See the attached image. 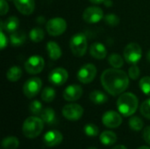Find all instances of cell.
<instances>
[{
  "label": "cell",
  "instance_id": "cell-35",
  "mask_svg": "<svg viewBox=\"0 0 150 149\" xmlns=\"http://www.w3.org/2000/svg\"><path fill=\"white\" fill-rule=\"evenodd\" d=\"M141 75V70L139 68V67L135 64V65H132L129 69H128V76L133 79V80H136L140 77Z\"/></svg>",
  "mask_w": 150,
  "mask_h": 149
},
{
  "label": "cell",
  "instance_id": "cell-43",
  "mask_svg": "<svg viewBox=\"0 0 150 149\" xmlns=\"http://www.w3.org/2000/svg\"><path fill=\"white\" fill-rule=\"evenodd\" d=\"M147 59L149 60V61L150 62V50L149 51V53H148V54H147Z\"/></svg>",
  "mask_w": 150,
  "mask_h": 149
},
{
  "label": "cell",
  "instance_id": "cell-9",
  "mask_svg": "<svg viewBox=\"0 0 150 149\" xmlns=\"http://www.w3.org/2000/svg\"><path fill=\"white\" fill-rule=\"evenodd\" d=\"M76 76L80 83L84 84L90 83L97 76V68L91 63H87L80 68Z\"/></svg>",
  "mask_w": 150,
  "mask_h": 149
},
{
  "label": "cell",
  "instance_id": "cell-32",
  "mask_svg": "<svg viewBox=\"0 0 150 149\" xmlns=\"http://www.w3.org/2000/svg\"><path fill=\"white\" fill-rule=\"evenodd\" d=\"M30 112L34 115H39L42 112V105L39 100H33L29 105Z\"/></svg>",
  "mask_w": 150,
  "mask_h": 149
},
{
  "label": "cell",
  "instance_id": "cell-15",
  "mask_svg": "<svg viewBox=\"0 0 150 149\" xmlns=\"http://www.w3.org/2000/svg\"><path fill=\"white\" fill-rule=\"evenodd\" d=\"M63 140L62 134L56 130H52L45 133L43 137V142L47 147L53 148L60 145Z\"/></svg>",
  "mask_w": 150,
  "mask_h": 149
},
{
  "label": "cell",
  "instance_id": "cell-23",
  "mask_svg": "<svg viewBox=\"0 0 150 149\" xmlns=\"http://www.w3.org/2000/svg\"><path fill=\"white\" fill-rule=\"evenodd\" d=\"M90 99L95 105H103L108 100V97L101 90H94L90 94Z\"/></svg>",
  "mask_w": 150,
  "mask_h": 149
},
{
  "label": "cell",
  "instance_id": "cell-16",
  "mask_svg": "<svg viewBox=\"0 0 150 149\" xmlns=\"http://www.w3.org/2000/svg\"><path fill=\"white\" fill-rule=\"evenodd\" d=\"M13 2L17 10L24 15H30L34 11V0H13Z\"/></svg>",
  "mask_w": 150,
  "mask_h": 149
},
{
  "label": "cell",
  "instance_id": "cell-6",
  "mask_svg": "<svg viewBox=\"0 0 150 149\" xmlns=\"http://www.w3.org/2000/svg\"><path fill=\"white\" fill-rule=\"evenodd\" d=\"M47 32L51 36H60L67 29V22L62 18H53L47 22Z\"/></svg>",
  "mask_w": 150,
  "mask_h": 149
},
{
  "label": "cell",
  "instance_id": "cell-34",
  "mask_svg": "<svg viewBox=\"0 0 150 149\" xmlns=\"http://www.w3.org/2000/svg\"><path fill=\"white\" fill-rule=\"evenodd\" d=\"M141 113L146 119H150V98L145 100L141 105Z\"/></svg>",
  "mask_w": 150,
  "mask_h": 149
},
{
  "label": "cell",
  "instance_id": "cell-2",
  "mask_svg": "<svg viewBox=\"0 0 150 149\" xmlns=\"http://www.w3.org/2000/svg\"><path fill=\"white\" fill-rule=\"evenodd\" d=\"M139 101L137 97L130 92L122 93L117 100V108L120 114L125 117L132 116L137 110Z\"/></svg>",
  "mask_w": 150,
  "mask_h": 149
},
{
  "label": "cell",
  "instance_id": "cell-10",
  "mask_svg": "<svg viewBox=\"0 0 150 149\" xmlns=\"http://www.w3.org/2000/svg\"><path fill=\"white\" fill-rule=\"evenodd\" d=\"M105 18L104 11L101 8L97 6H90L83 12V18L89 24H96Z\"/></svg>",
  "mask_w": 150,
  "mask_h": 149
},
{
  "label": "cell",
  "instance_id": "cell-24",
  "mask_svg": "<svg viewBox=\"0 0 150 149\" xmlns=\"http://www.w3.org/2000/svg\"><path fill=\"white\" fill-rule=\"evenodd\" d=\"M22 76V70L18 66H13L6 73V78L10 82H17L20 79Z\"/></svg>",
  "mask_w": 150,
  "mask_h": 149
},
{
  "label": "cell",
  "instance_id": "cell-3",
  "mask_svg": "<svg viewBox=\"0 0 150 149\" xmlns=\"http://www.w3.org/2000/svg\"><path fill=\"white\" fill-rule=\"evenodd\" d=\"M44 127V122L41 119L32 116L27 118L23 124L22 131L24 135L28 139H34L38 137Z\"/></svg>",
  "mask_w": 150,
  "mask_h": 149
},
{
  "label": "cell",
  "instance_id": "cell-30",
  "mask_svg": "<svg viewBox=\"0 0 150 149\" xmlns=\"http://www.w3.org/2000/svg\"><path fill=\"white\" fill-rule=\"evenodd\" d=\"M83 131L85 133V134L89 137H96L98 134L99 129L98 127L92 123H89L86 124L83 127Z\"/></svg>",
  "mask_w": 150,
  "mask_h": 149
},
{
  "label": "cell",
  "instance_id": "cell-39",
  "mask_svg": "<svg viewBox=\"0 0 150 149\" xmlns=\"http://www.w3.org/2000/svg\"><path fill=\"white\" fill-rule=\"evenodd\" d=\"M105 0H90V2H91L92 4H102L104 3Z\"/></svg>",
  "mask_w": 150,
  "mask_h": 149
},
{
  "label": "cell",
  "instance_id": "cell-20",
  "mask_svg": "<svg viewBox=\"0 0 150 149\" xmlns=\"http://www.w3.org/2000/svg\"><path fill=\"white\" fill-rule=\"evenodd\" d=\"M40 119L43 120V122L48 126H53L56 123L57 119H56V115H55V112L50 108H45L42 112L40 113Z\"/></svg>",
  "mask_w": 150,
  "mask_h": 149
},
{
  "label": "cell",
  "instance_id": "cell-7",
  "mask_svg": "<svg viewBox=\"0 0 150 149\" xmlns=\"http://www.w3.org/2000/svg\"><path fill=\"white\" fill-rule=\"evenodd\" d=\"M45 66L44 59L40 55H32L25 62V69L30 75L40 74Z\"/></svg>",
  "mask_w": 150,
  "mask_h": 149
},
{
  "label": "cell",
  "instance_id": "cell-21",
  "mask_svg": "<svg viewBox=\"0 0 150 149\" xmlns=\"http://www.w3.org/2000/svg\"><path fill=\"white\" fill-rule=\"evenodd\" d=\"M26 40V35L23 31H15L10 36L11 44L14 47H19L25 43Z\"/></svg>",
  "mask_w": 150,
  "mask_h": 149
},
{
  "label": "cell",
  "instance_id": "cell-42",
  "mask_svg": "<svg viewBox=\"0 0 150 149\" xmlns=\"http://www.w3.org/2000/svg\"><path fill=\"white\" fill-rule=\"evenodd\" d=\"M137 149H150V148L148 147V146H142V147H141V148H139Z\"/></svg>",
  "mask_w": 150,
  "mask_h": 149
},
{
  "label": "cell",
  "instance_id": "cell-41",
  "mask_svg": "<svg viewBox=\"0 0 150 149\" xmlns=\"http://www.w3.org/2000/svg\"><path fill=\"white\" fill-rule=\"evenodd\" d=\"M112 149H127L125 146H123V145H119V146H116V147H114Z\"/></svg>",
  "mask_w": 150,
  "mask_h": 149
},
{
  "label": "cell",
  "instance_id": "cell-36",
  "mask_svg": "<svg viewBox=\"0 0 150 149\" xmlns=\"http://www.w3.org/2000/svg\"><path fill=\"white\" fill-rule=\"evenodd\" d=\"M9 11V5L6 0H0V13L1 16H4Z\"/></svg>",
  "mask_w": 150,
  "mask_h": 149
},
{
  "label": "cell",
  "instance_id": "cell-37",
  "mask_svg": "<svg viewBox=\"0 0 150 149\" xmlns=\"http://www.w3.org/2000/svg\"><path fill=\"white\" fill-rule=\"evenodd\" d=\"M8 44L7 37L5 36V33L4 32V30H1L0 32V48L3 50Z\"/></svg>",
  "mask_w": 150,
  "mask_h": 149
},
{
  "label": "cell",
  "instance_id": "cell-17",
  "mask_svg": "<svg viewBox=\"0 0 150 149\" xmlns=\"http://www.w3.org/2000/svg\"><path fill=\"white\" fill-rule=\"evenodd\" d=\"M91 55L98 60H103L106 57L107 51L105 45L101 42H94L90 47Z\"/></svg>",
  "mask_w": 150,
  "mask_h": 149
},
{
  "label": "cell",
  "instance_id": "cell-12",
  "mask_svg": "<svg viewBox=\"0 0 150 149\" xmlns=\"http://www.w3.org/2000/svg\"><path fill=\"white\" fill-rule=\"evenodd\" d=\"M69 78L68 71L63 68H56L53 69L48 75V81L56 86L63 85Z\"/></svg>",
  "mask_w": 150,
  "mask_h": 149
},
{
  "label": "cell",
  "instance_id": "cell-14",
  "mask_svg": "<svg viewBox=\"0 0 150 149\" xmlns=\"http://www.w3.org/2000/svg\"><path fill=\"white\" fill-rule=\"evenodd\" d=\"M83 95V88L77 84H71L68 86L63 91V98L69 102L78 100Z\"/></svg>",
  "mask_w": 150,
  "mask_h": 149
},
{
  "label": "cell",
  "instance_id": "cell-11",
  "mask_svg": "<svg viewBox=\"0 0 150 149\" xmlns=\"http://www.w3.org/2000/svg\"><path fill=\"white\" fill-rule=\"evenodd\" d=\"M83 114V109L78 104H69L62 108V115L68 120H78L82 118Z\"/></svg>",
  "mask_w": 150,
  "mask_h": 149
},
{
  "label": "cell",
  "instance_id": "cell-26",
  "mask_svg": "<svg viewBox=\"0 0 150 149\" xmlns=\"http://www.w3.org/2000/svg\"><path fill=\"white\" fill-rule=\"evenodd\" d=\"M44 36H45V32L40 27H34L29 32V37L31 40L35 43L40 42L44 39Z\"/></svg>",
  "mask_w": 150,
  "mask_h": 149
},
{
  "label": "cell",
  "instance_id": "cell-38",
  "mask_svg": "<svg viewBox=\"0 0 150 149\" xmlns=\"http://www.w3.org/2000/svg\"><path fill=\"white\" fill-rule=\"evenodd\" d=\"M143 139L146 143L150 145V126H147L143 131Z\"/></svg>",
  "mask_w": 150,
  "mask_h": 149
},
{
  "label": "cell",
  "instance_id": "cell-8",
  "mask_svg": "<svg viewBox=\"0 0 150 149\" xmlns=\"http://www.w3.org/2000/svg\"><path fill=\"white\" fill-rule=\"evenodd\" d=\"M42 81L39 77H31L25 81L23 85V92L28 98H33L40 91Z\"/></svg>",
  "mask_w": 150,
  "mask_h": 149
},
{
  "label": "cell",
  "instance_id": "cell-1",
  "mask_svg": "<svg viewBox=\"0 0 150 149\" xmlns=\"http://www.w3.org/2000/svg\"><path fill=\"white\" fill-rule=\"evenodd\" d=\"M101 83L104 89L112 96L124 93L129 85V78L127 73L120 68H108L101 75Z\"/></svg>",
  "mask_w": 150,
  "mask_h": 149
},
{
  "label": "cell",
  "instance_id": "cell-4",
  "mask_svg": "<svg viewBox=\"0 0 150 149\" xmlns=\"http://www.w3.org/2000/svg\"><path fill=\"white\" fill-rule=\"evenodd\" d=\"M69 47L75 56L82 57L84 55L88 47V41L85 34L82 32L74 34L69 40Z\"/></svg>",
  "mask_w": 150,
  "mask_h": 149
},
{
  "label": "cell",
  "instance_id": "cell-33",
  "mask_svg": "<svg viewBox=\"0 0 150 149\" xmlns=\"http://www.w3.org/2000/svg\"><path fill=\"white\" fill-rule=\"evenodd\" d=\"M105 21L106 22V24H108L109 25H112V26H115L117 25L120 24V18L114 14V13H109L107 15L105 16Z\"/></svg>",
  "mask_w": 150,
  "mask_h": 149
},
{
  "label": "cell",
  "instance_id": "cell-44",
  "mask_svg": "<svg viewBox=\"0 0 150 149\" xmlns=\"http://www.w3.org/2000/svg\"><path fill=\"white\" fill-rule=\"evenodd\" d=\"M88 149H98V148H89Z\"/></svg>",
  "mask_w": 150,
  "mask_h": 149
},
{
  "label": "cell",
  "instance_id": "cell-28",
  "mask_svg": "<svg viewBox=\"0 0 150 149\" xmlns=\"http://www.w3.org/2000/svg\"><path fill=\"white\" fill-rule=\"evenodd\" d=\"M109 64L114 68H120L124 65L123 58L118 54H112L108 58Z\"/></svg>",
  "mask_w": 150,
  "mask_h": 149
},
{
  "label": "cell",
  "instance_id": "cell-13",
  "mask_svg": "<svg viewBox=\"0 0 150 149\" xmlns=\"http://www.w3.org/2000/svg\"><path fill=\"white\" fill-rule=\"evenodd\" d=\"M104 126L109 128H117L122 123V117L120 113L114 111H108L104 113L102 117Z\"/></svg>",
  "mask_w": 150,
  "mask_h": 149
},
{
  "label": "cell",
  "instance_id": "cell-27",
  "mask_svg": "<svg viewBox=\"0 0 150 149\" xmlns=\"http://www.w3.org/2000/svg\"><path fill=\"white\" fill-rule=\"evenodd\" d=\"M41 99L46 103H50L54 101L55 97V90L52 87H46L41 92Z\"/></svg>",
  "mask_w": 150,
  "mask_h": 149
},
{
  "label": "cell",
  "instance_id": "cell-18",
  "mask_svg": "<svg viewBox=\"0 0 150 149\" xmlns=\"http://www.w3.org/2000/svg\"><path fill=\"white\" fill-rule=\"evenodd\" d=\"M19 26V20L15 16H11L5 19V21H1V30H5L8 32H14L18 30Z\"/></svg>",
  "mask_w": 150,
  "mask_h": 149
},
{
  "label": "cell",
  "instance_id": "cell-5",
  "mask_svg": "<svg viewBox=\"0 0 150 149\" xmlns=\"http://www.w3.org/2000/svg\"><path fill=\"white\" fill-rule=\"evenodd\" d=\"M142 50L139 44L131 42L126 46L124 49V58L129 64L135 65L142 59Z\"/></svg>",
  "mask_w": 150,
  "mask_h": 149
},
{
  "label": "cell",
  "instance_id": "cell-31",
  "mask_svg": "<svg viewBox=\"0 0 150 149\" xmlns=\"http://www.w3.org/2000/svg\"><path fill=\"white\" fill-rule=\"evenodd\" d=\"M141 90L147 96H150V76H144L139 83Z\"/></svg>",
  "mask_w": 150,
  "mask_h": 149
},
{
  "label": "cell",
  "instance_id": "cell-22",
  "mask_svg": "<svg viewBox=\"0 0 150 149\" xmlns=\"http://www.w3.org/2000/svg\"><path fill=\"white\" fill-rule=\"evenodd\" d=\"M100 141L105 146L113 145L117 141V135L112 131H105L100 134Z\"/></svg>",
  "mask_w": 150,
  "mask_h": 149
},
{
  "label": "cell",
  "instance_id": "cell-29",
  "mask_svg": "<svg viewBox=\"0 0 150 149\" xmlns=\"http://www.w3.org/2000/svg\"><path fill=\"white\" fill-rule=\"evenodd\" d=\"M143 121L137 116H134L129 119V126L132 130L139 132L143 128Z\"/></svg>",
  "mask_w": 150,
  "mask_h": 149
},
{
  "label": "cell",
  "instance_id": "cell-40",
  "mask_svg": "<svg viewBox=\"0 0 150 149\" xmlns=\"http://www.w3.org/2000/svg\"><path fill=\"white\" fill-rule=\"evenodd\" d=\"M104 4H105L106 6H111V5L112 4V3L111 0H105V1H104Z\"/></svg>",
  "mask_w": 150,
  "mask_h": 149
},
{
  "label": "cell",
  "instance_id": "cell-25",
  "mask_svg": "<svg viewBox=\"0 0 150 149\" xmlns=\"http://www.w3.org/2000/svg\"><path fill=\"white\" fill-rule=\"evenodd\" d=\"M19 141L15 136H8L2 141V148L4 149H17Z\"/></svg>",
  "mask_w": 150,
  "mask_h": 149
},
{
  "label": "cell",
  "instance_id": "cell-19",
  "mask_svg": "<svg viewBox=\"0 0 150 149\" xmlns=\"http://www.w3.org/2000/svg\"><path fill=\"white\" fill-rule=\"evenodd\" d=\"M47 51L49 58L53 61L60 59L62 54L60 46L54 41H48L47 43Z\"/></svg>",
  "mask_w": 150,
  "mask_h": 149
}]
</instances>
